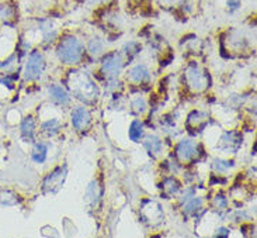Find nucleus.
<instances>
[{"label":"nucleus","mask_w":257,"mask_h":238,"mask_svg":"<svg viewBox=\"0 0 257 238\" xmlns=\"http://www.w3.org/2000/svg\"><path fill=\"white\" fill-rule=\"evenodd\" d=\"M66 89L69 91L72 98L75 96L77 100L83 102L84 105H93L97 102L100 96V89H98L96 81L87 73L86 70L72 69L68 75L66 81Z\"/></svg>","instance_id":"obj_1"},{"label":"nucleus","mask_w":257,"mask_h":238,"mask_svg":"<svg viewBox=\"0 0 257 238\" xmlns=\"http://www.w3.org/2000/svg\"><path fill=\"white\" fill-rule=\"evenodd\" d=\"M55 55L58 61L66 66H77L86 59L84 41L76 34L65 33L55 42Z\"/></svg>","instance_id":"obj_2"},{"label":"nucleus","mask_w":257,"mask_h":238,"mask_svg":"<svg viewBox=\"0 0 257 238\" xmlns=\"http://www.w3.org/2000/svg\"><path fill=\"white\" fill-rule=\"evenodd\" d=\"M221 48L230 55H240L251 49V40L243 28L232 27L225 31L221 40Z\"/></svg>","instance_id":"obj_3"},{"label":"nucleus","mask_w":257,"mask_h":238,"mask_svg":"<svg viewBox=\"0 0 257 238\" xmlns=\"http://www.w3.org/2000/svg\"><path fill=\"white\" fill-rule=\"evenodd\" d=\"M204 155V148L200 141L195 138H181L176 142L173 148V156L180 165H191L195 164Z\"/></svg>","instance_id":"obj_4"},{"label":"nucleus","mask_w":257,"mask_h":238,"mask_svg":"<svg viewBox=\"0 0 257 238\" xmlns=\"http://www.w3.org/2000/svg\"><path fill=\"white\" fill-rule=\"evenodd\" d=\"M183 84L193 93H202V92L208 91L209 75L197 61H191L184 68Z\"/></svg>","instance_id":"obj_5"},{"label":"nucleus","mask_w":257,"mask_h":238,"mask_svg":"<svg viewBox=\"0 0 257 238\" xmlns=\"http://www.w3.org/2000/svg\"><path fill=\"white\" fill-rule=\"evenodd\" d=\"M98 73L104 81L107 79H117L125 69V58L121 54V51L114 49V51H107L104 55L98 59Z\"/></svg>","instance_id":"obj_6"},{"label":"nucleus","mask_w":257,"mask_h":238,"mask_svg":"<svg viewBox=\"0 0 257 238\" xmlns=\"http://www.w3.org/2000/svg\"><path fill=\"white\" fill-rule=\"evenodd\" d=\"M47 69V58L40 49H33L27 54V61L24 65V79L28 82L40 81Z\"/></svg>","instance_id":"obj_7"},{"label":"nucleus","mask_w":257,"mask_h":238,"mask_svg":"<svg viewBox=\"0 0 257 238\" xmlns=\"http://www.w3.org/2000/svg\"><path fill=\"white\" fill-rule=\"evenodd\" d=\"M98 20L101 26L108 33H118L125 27V17L119 12L118 9H114L112 6L104 7L98 10Z\"/></svg>","instance_id":"obj_8"},{"label":"nucleus","mask_w":257,"mask_h":238,"mask_svg":"<svg viewBox=\"0 0 257 238\" xmlns=\"http://www.w3.org/2000/svg\"><path fill=\"white\" fill-rule=\"evenodd\" d=\"M139 211H141V217L145 224L155 227L162 223V220L165 218V211L163 207L159 202L152 200V199H145L142 200V203L139 206Z\"/></svg>","instance_id":"obj_9"},{"label":"nucleus","mask_w":257,"mask_h":238,"mask_svg":"<svg viewBox=\"0 0 257 238\" xmlns=\"http://www.w3.org/2000/svg\"><path fill=\"white\" fill-rule=\"evenodd\" d=\"M243 144V135L236 130H225L218 137L216 148L226 155L236 154Z\"/></svg>","instance_id":"obj_10"},{"label":"nucleus","mask_w":257,"mask_h":238,"mask_svg":"<svg viewBox=\"0 0 257 238\" xmlns=\"http://www.w3.org/2000/svg\"><path fill=\"white\" fill-rule=\"evenodd\" d=\"M69 119L72 128L76 133L87 131L91 127V124H93V116H91L90 109L86 105H77L75 107H72Z\"/></svg>","instance_id":"obj_11"},{"label":"nucleus","mask_w":257,"mask_h":238,"mask_svg":"<svg viewBox=\"0 0 257 238\" xmlns=\"http://www.w3.org/2000/svg\"><path fill=\"white\" fill-rule=\"evenodd\" d=\"M35 30L38 31L41 42L44 45H52L59 38V30L54 19L51 17H38L35 20Z\"/></svg>","instance_id":"obj_12"},{"label":"nucleus","mask_w":257,"mask_h":238,"mask_svg":"<svg viewBox=\"0 0 257 238\" xmlns=\"http://www.w3.org/2000/svg\"><path fill=\"white\" fill-rule=\"evenodd\" d=\"M66 176H68V167L65 164L52 169L48 175L45 176V179L42 182L44 192L45 193H51V195L58 193L63 188V183L66 181Z\"/></svg>","instance_id":"obj_13"},{"label":"nucleus","mask_w":257,"mask_h":238,"mask_svg":"<svg viewBox=\"0 0 257 238\" xmlns=\"http://www.w3.org/2000/svg\"><path fill=\"white\" fill-rule=\"evenodd\" d=\"M125 79L131 86H148L152 84V70L146 63H135L125 72Z\"/></svg>","instance_id":"obj_14"},{"label":"nucleus","mask_w":257,"mask_h":238,"mask_svg":"<svg viewBox=\"0 0 257 238\" xmlns=\"http://www.w3.org/2000/svg\"><path fill=\"white\" fill-rule=\"evenodd\" d=\"M107 45H108V41L104 35L97 34V33L89 35V38L84 42L86 56H90L93 61H98L107 52Z\"/></svg>","instance_id":"obj_15"},{"label":"nucleus","mask_w":257,"mask_h":238,"mask_svg":"<svg viewBox=\"0 0 257 238\" xmlns=\"http://www.w3.org/2000/svg\"><path fill=\"white\" fill-rule=\"evenodd\" d=\"M103 195H104L103 183L100 182L98 179H91L90 182L87 183L86 190H84V204L91 210H96L101 203V200H103Z\"/></svg>","instance_id":"obj_16"},{"label":"nucleus","mask_w":257,"mask_h":238,"mask_svg":"<svg viewBox=\"0 0 257 238\" xmlns=\"http://www.w3.org/2000/svg\"><path fill=\"white\" fill-rule=\"evenodd\" d=\"M181 213L184 214V217H201L202 214H205L207 209L205 206V199L198 195H194L193 197L187 199L184 203H181Z\"/></svg>","instance_id":"obj_17"},{"label":"nucleus","mask_w":257,"mask_h":238,"mask_svg":"<svg viewBox=\"0 0 257 238\" xmlns=\"http://www.w3.org/2000/svg\"><path fill=\"white\" fill-rule=\"evenodd\" d=\"M47 92H48V98L49 100L54 103L55 106H59V107H66L72 103V95L69 93V91L61 84H51L48 85L47 88Z\"/></svg>","instance_id":"obj_18"},{"label":"nucleus","mask_w":257,"mask_h":238,"mask_svg":"<svg viewBox=\"0 0 257 238\" xmlns=\"http://www.w3.org/2000/svg\"><path fill=\"white\" fill-rule=\"evenodd\" d=\"M142 145L151 156H162L165 152V140L158 134H145Z\"/></svg>","instance_id":"obj_19"},{"label":"nucleus","mask_w":257,"mask_h":238,"mask_svg":"<svg viewBox=\"0 0 257 238\" xmlns=\"http://www.w3.org/2000/svg\"><path fill=\"white\" fill-rule=\"evenodd\" d=\"M160 188H162V195L166 199H177L181 189H183L181 182L174 175L165 176Z\"/></svg>","instance_id":"obj_20"},{"label":"nucleus","mask_w":257,"mask_h":238,"mask_svg":"<svg viewBox=\"0 0 257 238\" xmlns=\"http://www.w3.org/2000/svg\"><path fill=\"white\" fill-rule=\"evenodd\" d=\"M209 116L207 112H202V110H193L187 116V124L188 128H193V130H198V131H202L205 127L208 126Z\"/></svg>","instance_id":"obj_21"},{"label":"nucleus","mask_w":257,"mask_h":238,"mask_svg":"<svg viewBox=\"0 0 257 238\" xmlns=\"http://www.w3.org/2000/svg\"><path fill=\"white\" fill-rule=\"evenodd\" d=\"M142 49H144L142 42L138 41V40H130V41H126L122 45V48L119 49V51H121V54L125 58V62L132 63L142 54Z\"/></svg>","instance_id":"obj_22"},{"label":"nucleus","mask_w":257,"mask_h":238,"mask_svg":"<svg viewBox=\"0 0 257 238\" xmlns=\"http://www.w3.org/2000/svg\"><path fill=\"white\" fill-rule=\"evenodd\" d=\"M146 134V126L145 121L142 119H134L130 123V127H128V138L135 142V144H141L144 137Z\"/></svg>","instance_id":"obj_23"},{"label":"nucleus","mask_w":257,"mask_h":238,"mask_svg":"<svg viewBox=\"0 0 257 238\" xmlns=\"http://www.w3.org/2000/svg\"><path fill=\"white\" fill-rule=\"evenodd\" d=\"M62 127V121L58 119V117H51V119L42 121L41 124H40V130H41V133L45 137L54 138V137H56L58 134L61 133Z\"/></svg>","instance_id":"obj_24"},{"label":"nucleus","mask_w":257,"mask_h":238,"mask_svg":"<svg viewBox=\"0 0 257 238\" xmlns=\"http://www.w3.org/2000/svg\"><path fill=\"white\" fill-rule=\"evenodd\" d=\"M17 20V7L10 2L0 3V21H3L6 26H14Z\"/></svg>","instance_id":"obj_25"},{"label":"nucleus","mask_w":257,"mask_h":238,"mask_svg":"<svg viewBox=\"0 0 257 238\" xmlns=\"http://www.w3.org/2000/svg\"><path fill=\"white\" fill-rule=\"evenodd\" d=\"M48 142H45V141H38V142H35L34 147H33V151H31V160H33L35 164L42 165L44 162L48 160Z\"/></svg>","instance_id":"obj_26"},{"label":"nucleus","mask_w":257,"mask_h":238,"mask_svg":"<svg viewBox=\"0 0 257 238\" xmlns=\"http://www.w3.org/2000/svg\"><path fill=\"white\" fill-rule=\"evenodd\" d=\"M21 135L28 141H34L35 133H37V121L33 116H27L24 117V120L21 121Z\"/></svg>","instance_id":"obj_27"},{"label":"nucleus","mask_w":257,"mask_h":238,"mask_svg":"<svg viewBox=\"0 0 257 238\" xmlns=\"http://www.w3.org/2000/svg\"><path fill=\"white\" fill-rule=\"evenodd\" d=\"M233 167H235V161L233 160H225V158L216 156V158H214L211 161V169H212L214 174H218V175L228 174Z\"/></svg>","instance_id":"obj_28"},{"label":"nucleus","mask_w":257,"mask_h":238,"mask_svg":"<svg viewBox=\"0 0 257 238\" xmlns=\"http://www.w3.org/2000/svg\"><path fill=\"white\" fill-rule=\"evenodd\" d=\"M130 109L135 116H144L148 112V100L145 96L142 95H135V98L131 99V103H130Z\"/></svg>","instance_id":"obj_29"},{"label":"nucleus","mask_w":257,"mask_h":238,"mask_svg":"<svg viewBox=\"0 0 257 238\" xmlns=\"http://www.w3.org/2000/svg\"><path fill=\"white\" fill-rule=\"evenodd\" d=\"M211 207L216 213H223V211H226L229 209V199L226 197L225 193L218 192V193H215V196L212 197V200H211Z\"/></svg>","instance_id":"obj_30"},{"label":"nucleus","mask_w":257,"mask_h":238,"mask_svg":"<svg viewBox=\"0 0 257 238\" xmlns=\"http://www.w3.org/2000/svg\"><path fill=\"white\" fill-rule=\"evenodd\" d=\"M155 5L167 12H180L187 0H153Z\"/></svg>","instance_id":"obj_31"},{"label":"nucleus","mask_w":257,"mask_h":238,"mask_svg":"<svg viewBox=\"0 0 257 238\" xmlns=\"http://www.w3.org/2000/svg\"><path fill=\"white\" fill-rule=\"evenodd\" d=\"M79 2L86 7L96 9V10L104 9V7L114 6V3H115V0H79Z\"/></svg>","instance_id":"obj_32"},{"label":"nucleus","mask_w":257,"mask_h":238,"mask_svg":"<svg viewBox=\"0 0 257 238\" xmlns=\"http://www.w3.org/2000/svg\"><path fill=\"white\" fill-rule=\"evenodd\" d=\"M242 5H243L242 0H226L225 2V10H226V13L229 14V16H233V14L240 12Z\"/></svg>","instance_id":"obj_33"},{"label":"nucleus","mask_w":257,"mask_h":238,"mask_svg":"<svg viewBox=\"0 0 257 238\" xmlns=\"http://www.w3.org/2000/svg\"><path fill=\"white\" fill-rule=\"evenodd\" d=\"M19 55L17 54H12V55L9 56L7 59H5L3 62H0V69H5V70H12L16 66V63L19 62Z\"/></svg>","instance_id":"obj_34"},{"label":"nucleus","mask_w":257,"mask_h":238,"mask_svg":"<svg viewBox=\"0 0 257 238\" xmlns=\"http://www.w3.org/2000/svg\"><path fill=\"white\" fill-rule=\"evenodd\" d=\"M230 230L228 227H225V225H219V227H216L215 232L212 234L214 237H219V238H226L229 237Z\"/></svg>","instance_id":"obj_35"},{"label":"nucleus","mask_w":257,"mask_h":238,"mask_svg":"<svg viewBox=\"0 0 257 238\" xmlns=\"http://www.w3.org/2000/svg\"><path fill=\"white\" fill-rule=\"evenodd\" d=\"M152 2L153 0H128V3H131V5H137L139 9H145L146 6H153Z\"/></svg>","instance_id":"obj_36"}]
</instances>
